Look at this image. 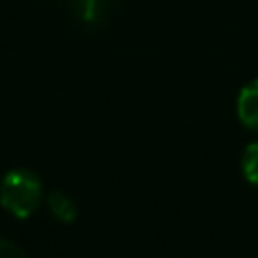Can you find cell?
<instances>
[{
	"label": "cell",
	"instance_id": "6da1fadb",
	"mask_svg": "<svg viewBox=\"0 0 258 258\" xmlns=\"http://www.w3.org/2000/svg\"><path fill=\"white\" fill-rule=\"evenodd\" d=\"M43 200L41 179L32 170H9L0 181V206L14 218H30Z\"/></svg>",
	"mask_w": 258,
	"mask_h": 258
},
{
	"label": "cell",
	"instance_id": "7a4b0ae2",
	"mask_svg": "<svg viewBox=\"0 0 258 258\" xmlns=\"http://www.w3.org/2000/svg\"><path fill=\"white\" fill-rule=\"evenodd\" d=\"M236 113H238V120L247 129L258 132V80L249 82V84L238 93Z\"/></svg>",
	"mask_w": 258,
	"mask_h": 258
},
{
	"label": "cell",
	"instance_id": "3957f363",
	"mask_svg": "<svg viewBox=\"0 0 258 258\" xmlns=\"http://www.w3.org/2000/svg\"><path fill=\"white\" fill-rule=\"evenodd\" d=\"M48 209L59 222H73L77 218V206L66 192L54 190L52 195L48 197Z\"/></svg>",
	"mask_w": 258,
	"mask_h": 258
},
{
	"label": "cell",
	"instance_id": "277c9868",
	"mask_svg": "<svg viewBox=\"0 0 258 258\" xmlns=\"http://www.w3.org/2000/svg\"><path fill=\"white\" fill-rule=\"evenodd\" d=\"M242 174L249 183L258 186V141L249 143L242 154Z\"/></svg>",
	"mask_w": 258,
	"mask_h": 258
},
{
	"label": "cell",
	"instance_id": "5b68a950",
	"mask_svg": "<svg viewBox=\"0 0 258 258\" xmlns=\"http://www.w3.org/2000/svg\"><path fill=\"white\" fill-rule=\"evenodd\" d=\"M75 5V12L82 21H95L98 18V7H100V0H73Z\"/></svg>",
	"mask_w": 258,
	"mask_h": 258
},
{
	"label": "cell",
	"instance_id": "8992f818",
	"mask_svg": "<svg viewBox=\"0 0 258 258\" xmlns=\"http://www.w3.org/2000/svg\"><path fill=\"white\" fill-rule=\"evenodd\" d=\"M0 258H25V251L9 240H0Z\"/></svg>",
	"mask_w": 258,
	"mask_h": 258
}]
</instances>
